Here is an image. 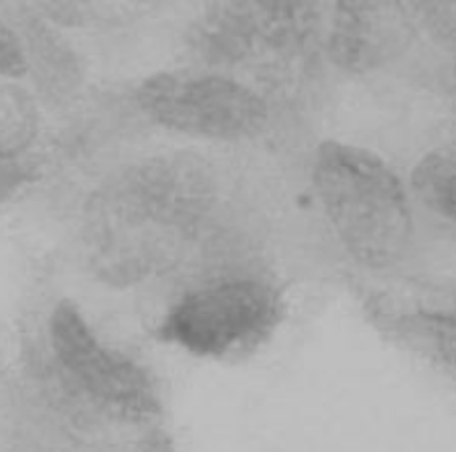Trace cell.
<instances>
[{
  "instance_id": "cell-1",
  "label": "cell",
  "mask_w": 456,
  "mask_h": 452,
  "mask_svg": "<svg viewBox=\"0 0 456 452\" xmlns=\"http://www.w3.org/2000/svg\"><path fill=\"white\" fill-rule=\"evenodd\" d=\"M219 210V177L200 154L130 162L106 177L84 205L87 264L116 288L157 283L208 240Z\"/></svg>"
},
{
  "instance_id": "cell-2",
  "label": "cell",
  "mask_w": 456,
  "mask_h": 452,
  "mask_svg": "<svg viewBox=\"0 0 456 452\" xmlns=\"http://www.w3.org/2000/svg\"><path fill=\"white\" fill-rule=\"evenodd\" d=\"M23 382L59 414L95 432L136 434L160 426L165 399L142 361L106 341L71 299H59L20 347Z\"/></svg>"
},
{
  "instance_id": "cell-3",
  "label": "cell",
  "mask_w": 456,
  "mask_h": 452,
  "mask_svg": "<svg viewBox=\"0 0 456 452\" xmlns=\"http://www.w3.org/2000/svg\"><path fill=\"white\" fill-rule=\"evenodd\" d=\"M311 183L337 243L357 266L389 272L408 260L416 243L414 207L384 157L325 140L314 151Z\"/></svg>"
},
{
  "instance_id": "cell-4",
  "label": "cell",
  "mask_w": 456,
  "mask_h": 452,
  "mask_svg": "<svg viewBox=\"0 0 456 452\" xmlns=\"http://www.w3.org/2000/svg\"><path fill=\"white\" fill-rule=\"evenodd\" d=\"M284 318L278 288L257 274H216L175 296L159 321V339L193 357L232 361L254 355Z\"/></svg>"
},
{
  "instance_id": "cell-5",
  "label": "cell",
  "mask_w": 456,
  "mask_h": 452,
  "mask_svg": "<svg viewBox=\"0 0 456 452\" xmlns=\"http://www.w3.org/2000/svg\"><path fill=\"white\" fill-rule=\"evenodd\" d=\"M136 103L160 128L219 143L252 140L270 124L262 94L219 73H157L138 86Z\"/></svg>"
},
{
  "instance_id": "cell-6",
  "label": "cell",
  "mask_w": 456,
  "mask_h": 452,
  "mask_svg": "<svg viewBox=\"0 0 456 452\" xmlns=\"http://www.w3.org/2000/svg\"><path fill=\"white\" fill-rule=\"evenodd\" d=\"M400 0H339L329 33V55L349 73H371L395 62L410 43Z\"/></svg>"
},
{
  "instance_id": "cell-7",
  "label": "cell",
  "mask_w": 456,
  "mask_h": 452,
  "mask_svg": "<svg viewBox=\"0 0 456 452\" xmlns=\"http://www.w3.org/2000/svg\"><path fill=\"white\" fill-rule=\"evenodd\" d=\"M373 327L456 390V310L367 305Z\"/></svg>"
},
{
  "instance_id": "cell-8",
  "label": "cell",
  "mask_w": 456,
  "mask_h": 452,
  "mask_svg": "<svg viewBox=\"0 0 456 452\" xmlns=\"http://www.w3.org/2000/svg\"><path fill=\"white\" fill-rule=\"evenodd\" d=\"M410 183L426 210L456 226V140L426 152L411 170Z\"/></svg>"
},
{
  "instance_id": "cell-9",
  "label": "cell",
  "mask_w": 456,
  "mask_h": 452,
  "mask_svg": "<svg viewBox=\"0 0 456 452\" xmlns=\"http://www.w3.org/2000/svg\"><path fill=\"white\" fill-rule=\"evenodd\" d=\"M37 130V112L31 98L19 87L0 84V167L12 165L31 144Z\"/></svg>"
},
{
  "instance_id": "cell-10",
  "label": "cell",
  "mask_w": 456,
  "mask_h": 452,
  "mask_svg": "<svg viewBox=\"0 0 456 452\" xmlns=\"http://www.w3.org/2000/svg\"><path fill=\"white\" fill-rule=\"evenodd\" d=\"M28 71V59L19 37L0 21V78L20 79Z\"/></svg>"
},
{
  "instance_id": "cell-11",
  "label": "cell",
  "mask_w": 456,
  "mask_h": 452,
  "mask_svg": "<svg viewBox=\"0 0 456 452\" xmlns=\"http://www.w3.org/2000/svg\"><path fill=\"white\" fill-rule=\"evenodd\" d=\"M151 430L132 436H110V439L82 442L63 452H149Z\"/></svg>"
},
{
  "instance_id": "cell-12",
  "label": "cell",
  "mask_w": 456,
  "mask_h": 452,
  "mask_svg": "<svg viewBox=\"0 0 456 452\" xmlns=\"http://www.w3.org/2000/svg\"><path fill=\"white\" fill-rule=\"evenodd\" d=\"M0 374H3V369H0ZM0 385H3V375H0Z\"/></svg>"
},
{
  "instance_id": "cell-13",
  "label": "cell",
  "mask_w": 456,
  "mask_h": 452,
  "mask_svg": "<svg viewBox=\"0 0 456 452\" xmlns=\"http://www.w3.org/2000/svg\"><path fill=\"white\" fill-rule=\"evenodd\" d=\"M454 79H456V62H454Z\"/></svg>"
},
{
  "instance_id": "cell-14",
  "label": "cell",
  "mask_w": 456,
  "mask_h": 452,
  "mask_svg": "<svg viewBox=\"0 0 456 452\" xmlns=\"http://www.w3.org/2000/svg\"><path fill=\"white\" fill-rule=\"evenodd\" d=\"M272 3H282V0H272Z\"/></svg>"
}]
</instances>
